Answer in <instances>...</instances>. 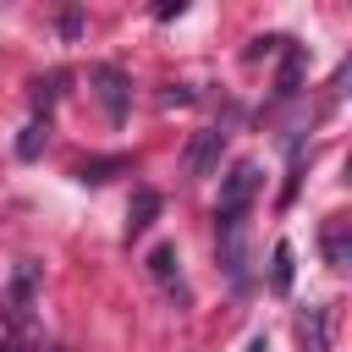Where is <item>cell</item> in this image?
Instances as JSON below:
<instances>
[{
    "instance_id": "6da1fadb",
    "label": "cell",
    "mask_w": 352,
    "mask_h": 352,
    "mask_svg": "<svg viewBox=\"0 0 352 352\" xmlns=\"http://www.w3.org/2000/svg\"><path fill=\"white\" fill-rule=\"evenodd\" d=\"M258 182H264L258 160H236V165L220 176V198H214V231H220V242H236V236H242V214H248Z\"/></svg>"
},
{
    "instance_id": "7a4b0ae2",
    "label": "cell",
    "mask_w": 352,
    "mask_h": 352,
    "mask_svg": "<svg viewBox=\"0 0 352 352\" xmlns=\"http://www.w3.org/2000/svg\"><path fill=\"white\" fill-rule=\"evenodd\" d=\"M220 154H226V132L220 126H204V132H192V143H187V176H214L220 170Z\"/></svg>"
},
{
    "instance_id": "3957f363",
    "label": "cell",
    "mask_w": 352,
    "mask_h": 352,
    "mask_svg": "<svg viewBox=\"0 0 352 352\" xmlns=\"http://www.w3.org/2000/svg\"><path fill=\"white\" fill-rule=\"evenodd\" d=\"M94 94H99L104 116L121 126V121H126V94H132V88H126V72H121V66H94Z\"/></svg>"
},
{
    "instance_id": "277c9868",
    "label": "cell",
    "mask_w": 352,
    "mask_h": 352,
    "mask_svg": "<svg viewBox=\"0 0 352 352\" xmlns=\"http://www.w3.org/2000/svg\"><path fill=\"white\" fill-rule=\"evenodd\" d=\"M160 209H165V198H160L154 187H138V192H132V204H126V242H138V236L160 220Z\"/></svg>"
},
{
    "instance_id": "5b68a950",
    "label": "cell",
    "mask_w": 352,
    "mask_h": 352,
    "mask_svg": "<svg viewBox=\"0 0 352 352\" xmlns=\"http://www.w3.org/2000/svg\"><path fill=\"white\" fill-rule=\"evenodd\" d=\"M33 292H38V264H16V275H11V297H6L11 324H22V319L33 314Z\"/></svg>"
},
{
    "instance_id": "8992f818",
    "label": "cell",
    "mask_w": 352,
    "mask_h": 352,
    "mask_svg": "<svg viewBox=\"0 0 352 352\" xmlns=\"http://www.w3.org/2000/svg\"><path fill=\"white\" fill-rule=\"evenodd\" d=\"M297 88H302V44H286V38H280V77H275V94L292 99Z\"/></svg>"
},
{
    "instance_id": "52a82bcc",
    "label": "cell",
    "mask_w": 352,
    "mask_h": 352,
    "mask_svg": "<svg viewBox=\"0 0 352 352\" xmlns=\"http://www.w3.org/2000/svg\"><path fill=\"white\" fill-rule=\"evenodd\" d=\"M319 242H324V258H330V270H346V264H352V242H346V220H341V214H336V220H324Z\"/></svg>"
},
{
    "instance_id": "ba28073f",
    "label": "cell",
    "mask_w": 352,
    "mask_h": 352,
    "mask_svg": "<svg viewBox=\"0 0 352 352\" xmlns=\"http://www.w3.org/2000/svg\"><path fill=\"white\" fill-rule=\"evenodd\" d=\"M148 275H154L160 286H182V258H176L170 242H160V248L148 253Z\"/></svg>"
},
{
    "instance_id": "9c48e42d",
    "label": "cell",
    "mask_w": 352,
    "mask_h": 352,
    "mask_svg": "<svg viewBox=\"0 0 352 352\" xmlns=\"http://www.w3.org/2000/svg\"><path fill=\"white\" fill-rule=\"evenodd\" d=\"M302 346L308 352H330V308H308L302 314Z\"/></svg>"
},
{
    "instance_id": "30bf717a",
    "label": "cell",
    "mask_w": 352,
    "mask_h": 352,
    "mask_svg": "<svg viewBox=\"0 0 352 352\" xmlns=\"http://www.w3.org/2000/svg\"><path fill=\"white\" fill-rule=\"evenodd\" d=\"M292 275H297V264H292V242H275V253H270V286L286 297V292H292Z\"/></svg>"
},
{
    "instance_id": "8fae6325",
    "label": "cell",
    "mask_w": 352,
    "mask_h": 352,
    "mask_svg": "<svg viewBox=\"0 0 352 352\" xmlns=\"http://www.w3.org/2000/svg\"><path fill=\"white\" fill-rule=\"evenodd\" d=\"M44 138H50V116H33V121H28V132L16 138V154H22V160H38Z\"/></svg>"
},
{
    "instance_id": "7c38bea8",
    "label": "cell",
    "mask_w": 352,
    "mask_h": 352,
    "mask_svg": "<svg viewBox=\"0 0 352 352\" xmlns=\"http://www.w3.org/2000/svg\"><path fill=\"white\" fill-rule=\"evenodd\" d=\"M116 170H126V160H121V154H116V160H88V165L77 170V182H94V187H99V182H110Z\"/></svg>"
},
{
    "instance_id": "4fadbf2b",
    "label": "cell",
    "mask_w": 352,
    "mask_h": 352,
    "mask_svg": "<svg viewBox=\"0 0 352 352\" xmlns=\"http://www.w3.org/2000/svg\"><path fill=\"white\" fill-rule=\"evenodd\" d=\"M182 11H187V6H182V0H165V6H160V11H154V16H160V22H170V16H182Z\"/></svg>"
},
{
    "instance_id": "5bb4252c",
    "label": "cell",
    "mask_w": 352,
    "mask_h": 352,
    "mask_svg": "<svg viewBox=\"0 0 352 352\" xmlns=\"http://www.w3.org/2000/svg\"><path fill=\"white\" fill-rule=\"evenodd\" d=\"M248 352H270V341H264V336H253V341H248Z\"/></svg>"
}]
</instances>
